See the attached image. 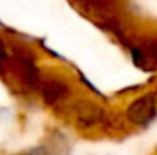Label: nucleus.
Returning <instances> with one entry per match:
<instances>
[]
</instances>
